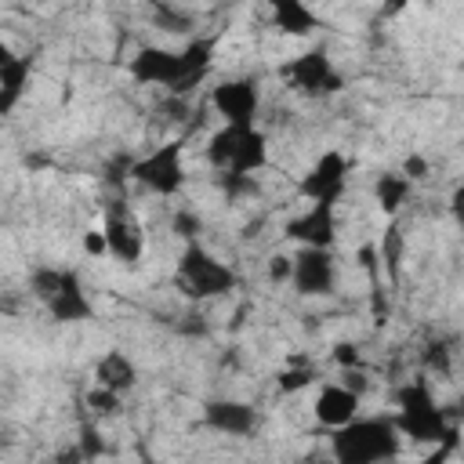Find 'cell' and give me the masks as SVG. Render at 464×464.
Segmentation results:
<instances>
[{
    "mask_svg": "<svg viewBox=\"0 0 464 464\" xmlns=\"http://www.w3.org/2000/svg\"><path fill=\"white\" fill-rule=\"evenodd\" d=\"M450 450H453V442H450V446H435V453H428V457H424V460H417V464H446Z\"/></svg>",
    "mask_w": 464,
    "mask_h": 464,
    "instance_id": "31",
    "label": "cell"
},
{
    "mask_svg": "<svg viewBox=\"0 0 464 464\" xmlns=\"http://www.w3.org/2000/svg\"><path fill=\"white\" fill-rule=\"evenodd\" d=\"M359 399L362 395H355L348 384H323L319 392H315V402H312V413H315V420L323 424V428H330V431H337V428H344V424H352L355 417H359Z\"/></svg>",
    "mask_w": 464,
    "mask_h": 464,
    "instance_id": "13",
    "label": "cell"
},
{
    "mask_svg": "<svg viewBox=\"0 0 464 464\" xmlns=\"http://www.w3.org/2000/svg\"><path fill=\"white\" fill-rule=\"evenodd\" d=\"M210 51H214L210 40H192V44H185L178 51H170V47H141L130 58V76L138 83H156V87H163L170 94H185L210 69Z\"/></svg>",
    "mask_w": 464,
    "mask_h": 464,
    "instance_id": "1",
    "label": "cell"
},
{
    "mask_svg": "<svg viewBox=\"0 0 464 464\" xmlns=\"http://www.w3.org/2000/svg\"><path fill=\"white\" fill-rule=\"evenodd\" d=\"M54 464H87V460H83V453H80V446L72 442V446H65L62 453H54Z\"/></svg>",
    "mask_w": 464,
    "mask_h": 464,
    "instance_id": "30",
    "label": "cell"
},
{
    "mask_svg": "<svg viewBox=\"0 0 464 464\" xmlns=\"http://www.w3.org/2000/svg\"><path fill=\"white\" fill-rule=\"evenodd\" d=\"M29 69H33L29 58L11 54V51L0 54V112H11L18 105V98L29 87Z\"/></svg>",
    "mask_w": 464,
    "mask_h": 464,
    "instance_id": "17",
    "label": "cell"
},
{
    "mask_svg": "<svg viewBox=\"0 0 464 464\" xmlns=\"http://www.w3.org/2000/svg\"><path fill=\"white\" fill-rule=\"evenodd\" d=\"M402 450L395 417H355L330 435L334 464H388Z\"/></svg>",
    "mask_w": 464,
    "mask_h": 464,
    "instance_id": "2",
    "label": "cell"
},
{
    "mask_svg": "<svg viewBox=\"0 0 464 464\" xmlns=\"http://www.w3.org/2000/svg\"><path fill=\"white\" fill-rule=\"evenodd\" d=\"M138 384V370H134V362L123 355V352H105L98 362H94V388H105V392H116V395H123V392H130Z\"/></svg>",
    "mask_w": 464,
    "mask_h": 464,
    "instance_id": "16",
    "label": "cell"
},
{
    "mask_svg": "<svg viewBox=\"0 0 464 464\" xmlns=\"http://www.w3.org/2000/svg\"><path fill=\"white\" fill-rule=\"evenodd\" d=\"M348 188V160L337 149H326L297 181V192L308 203H323V207H337L341 196Z\"/></svg>",
    "mask_w": 464,
    "mask_h": 464,
    "instance_id": "9",
    "label": "cell"
},
{
    "mask_svg": "<svg viewBox=\"0 0 464 464\" xmlns=\"http://www.w3.org/2000/svg\"><path fill=\"white\" fill-rule=\"evenodd\" d=\"M279 76L286 80V87L290 91H297V94H304V98H326V94H337L341 91V72H337V65L330 62V54L326 51H304V54H297V58H290L283 69H279Z\"/></svg>",
    "mask_w": 464,
    "mask_h": 464,
    "instance_id": "8",
    "label": "cell"
},
{
    "mask_svg": "<svg viewBox=\"0 0 464 464\" xmlns=\"http://www.w3.org/2000/svg\"><path fill=\"white\" fill-rule=\"evenodd\" d=\"M174 283L188 301H214L236 290L239 276L232 272V265H225L221 257H214L203 243H188L178 257L174 268Z\"/></svg>",
    "mask_w": 464,
    "mask_h": 464,
    "instance_id": "5",
    "label": "cell"
},
{
    "mask_svg": "<svg viewBox=\"0 0 464 464\" xmlns=\"http://www.w3.org/2000/svg\"><path fill=\"white\" fill-rule=\"evenodd\" d=\"M29 286L58 323H83L94 315V304H91V297H87V290L72 268L40 265V268H33Z\"/></svg>",
    "mask_w": 464,
    "mask_h": 464,
    "instance_id": "6",
    "label": "cell"
},
{
    "mask_svg": "<svg viewBox=\"0 0 464 464\" xmlns=\"http://www.w3.org/2000/svg\"><path fill=\"white\" fill-rule=\"evenodd\" d=\"M127 178L138 181L152 196H174L185 185V160H181V141H163L141 160L127 167Z\"/></svg>",
    "mask_w": 464,
    "mask_h": 464,
    "instance_id": "7",
    "label": "cell"
},
{
    "mask_svg": "<svg viewBox=\"0 0 464 464\" xmlns=\"http://www.w3.org/2000/svg\"><path fill=\"white\" fill-rule=\"evenodd\" d=\"M395 424L402 439L428 442V446H450L453 442V417L446 406L435 402L428 381H410L395 395Z\"/></svg>",
    "mask_w": 464,
    "mask_h": 464,
    "instance_id": "3",
    "label": "cell"
},
{
    "mask_svg": "<svg viewBox=\"0 0 464 464\" xmlns=\"http://www.w3.org/2000/svg\"><path fill=\"white\" fill-rule=\"evenodd\" d=\"M315 377H312V370H301V366H290V370H283L279 373V388L283 392H297V388H308Z\"/></svg>",
    "mask_w": 464,
    "mask_h": 464,
    "instance_id": "23",
    "label": "cell"
},
{
    "mask_svg": "<svg viewBox=\"0 0 464 464\" xmlns=\"http://www.w3.org/2000/svg\"><path fill=\"white\" fill-rule=\"evenodd\" d=\"M424 366H428V370H439V373H446V370H450V355H446V344H428V352H424Z\"/></svg>",
    "mask_w": 464,
    "mask_h": 464,
    "instance_id": "25",
    "label": "cell"
},
{
    "mask_svg": "<svg viewBox=\"0 0 464 464\" xmlns=\"http://www.w3.org/2000/svg\"><path fill=\"white\" fill-rule=\"evenodd\" d=\"M334 210H337V207L308 203L304 214H297V218L286 221V236L297 239L301 246H330V243H334V232H337Z\"/></svg>",
    "mask_w": 464,
    "mask_h": 464,
    "instance_id": "14",
    "label": "cell"
},
{
    "mask_svg": "<svg viewBox=\"0 0 464 464\" xmlns=\"http://www.w3.org/2000/svg\"><path fill=\"white\" fill-rule=\"evenodd\" d=\"M410 196H413V181H410L402 170L381 174V178L373 181V199H377V207H381L388 218H395V214L402 210V203H410Z\"/></svg>",
    "mask_w": 464,
    "mask_h": 464,
    "instance_id": "19",
    "label": "cell"
},
{
    "mask_svg": "<svg viewBox=\"0 0 464 464\" xmlns=\"http://www.w3.org/2000/svg\"><path fill=\"white\" fill-rule=\"evenodd\" d=\"M268 272H272V279L276 283H290V276H294V257H286V254H276L272 261H268Z\"/></svg>",
    "mask_w": 464,
    "mask_h": 464,
    "instance_id": "26",
    "label": "cell"
},
{
    "mask_svg": "<svg viewBox=\"0 0 464 464\" xmlns=\"http://www.w3.org/2000/svg\"><path fill=\"white\" fill-rule=\"evenodd\" d=\"M102 236H105V254H112L116 261H123V265L141 261V254H145V228H141V221L123 203L105 210Z\"/></svg>",
    "mask_w": 464,
    "mask_h": 464,
    "instance_id": "11",
    "label": "cell"
},
{
    "mask_svg": "<svg viewBox=\"0 0 464 464\" xmlns=\"http://www.w3.org/2000/svg\"><path fill=\"white\" fill-rule=\"evenodd\" d=\"M319 464H334V460H319Z\"/></svg>",
    "mask_w": 464,
    "mask_h": 464,
    "instance_id": "32",
    "label": "cell"
},
{
    "mask_svg": "<svg viewBox=\"0 0 464 464\" xmlns=\"http://www.w3.org/2000/svg\"><path fill=\"white\" fill-rule=\"evenodd\" d=\"M76 446H80V453H83V460H87V464H94V460L105 453V439H102V431H98L94 424H83V428H80Z\"/></svg>",
    "mask_w": 464,
    "mask_h": 464,
    "instance_id": "20",
    "label": "cell"
},
{
    "mask_svg": "<svg viewBox=\"0 0 464 464\" xmlns=\"http://www.w3.org/2000/svg\"><path fill=\"white\" fill-rule=\"evenodd\" d=\"M174 232H178L181 239L196 243V232H199V218H196V214H188V210H178V214H174Z\"/></svg>",
    "mask_w": 464,
    "mask_h": 464,
    "instance_id": "24",
    "label": "cell"
},
{
    "mask_svg": "<svg viewBox=\"0 0 464 464\" xmlns=\"http://www.w3.org/2000/svg\"><path fill=\"white\" fill-rule=\"evenodd\" d=\"M450 210H453V218L460 221V232H464V181L453 188V196H450Z\"/></svg>",
    "mask_w": 464,
    "mask_h": 464,
    "instance_id": "29",
    "label": "cell"
},
{
    "mask_svg": "<svg viewBox=\"0 0 464 464\" xmlns=\"http://www.w3.org/2000/svg\"><path fill=\"white\" fill-rule=\"evenodd\" d=\"M210 105L214 112L232 123V127H250L254 116H257V105H261V94H257V83L250 76H236V80H221L214 91H210Z\"/></svg>",
    "mask_w": 464,
    "mask_h": 464,
    "instance_id": "12",
    "label": "cell"
},
{
    "mask_svg": "<svg viewBox=\"0 0 464 464\" xmlns=\"http://www.w3.org/2000/svg\"><path fill=\"white\" fill-rule=\"evenodd\" d=\"M402 174H406L410 181H417V178H424V174H428V163H424L420 156H406V163H402Z\"/></svg>",
    "mask_w": 464,
    "mask_h": 464,
    "instance_id": "28",
    "label": "cell"
},
{
    "mask_svg": "<svg viewBox=\"0 0 464 464\" xmlns=\"http://www.w3.org/2000/svg\"><path fill=\"white\" fill-rule=\"evenodd\" d=\"M290 286L301 297H326L337 286V261L330 246H301L294 254V276Z\"/></svg>",
    "mask_w": 464,
    "mask_h": 464,
    "instance_id": "10",
    "label": "cell"
},
{
    "mask_svg": "<svg viewBox=\"0 0 464 464\" xmlns=\"http://www.w3.org/2000/svg\"><path fill=\"white\" fill-rule=\"evenodd\" d=\"M334 359H337L344 370H355V362H359V352H355V344H337V348H334Z\"/></svg>",
    "mask_w": 464,
    "mask_h": 464,
    "instance_id": "27",
    "label": "cell"
},
{
    "mask_svg": "<svg viewBox=\"0 0 464 464\" xmlns=\"http://www.w3.org/2000/svg\"><path fill=\"white\" fill-rule=\"evenodd\" d=\"M203 424L221 435H250L257 424V410L239 399H210L203 402Z\"/></svg>",
    "mask_w": 464,
    "mask_h": 464,
    "instance_id": "15",
    "label": "cell"
},
{
    "mask_svg": "<svg viewBox=\"0 0 464 464\" xmlns=\"http://www.w3.org/2000/svg\"><path fill=\"white\" fill-rule=\"evenodd\" d=\"M87 402H91V410H94L98 417H112V413H120V395H116V392L94 388V392L87 395Z\"/></svg>",
    "mask_w": 464,
    "mask_h": 464,
    "instance_id": "22",
    "label": "cell"
},
{
    "mask_svg": "<svg viewBox=\"0 0 464 464\" xmlns=\"http://www.w3.org/2000/svg\"><path fill=\"white\" fill-rule=\"evenodd\" d=\"M272 22H276V29H283L290 36H308V33H315L323 25L319 14L308 4H301V0H279V4H272Z\"/></svg>",
    "mask_w": 464,
    "mask_h": 464,
    "instance_id": "18",
    "label": "cell"
},
{
    "mask_svg": "<svg viewBox=\"0 0 464 464\" xmlns=\"http://www.w3.org/2000/svg\"><path fill=\"white\" fill-rule=\"evenodd\" d=\"M207 160L210 167H218V178H254L268 163V138L254 123L250 127L225 123L221 130L210 134Z\"/></svg>",
    "mask_w": 464,
    "mask_h": 464,
    "instance_id": "4",
    "label": "cell"
},
{
    "mask_svg": "<svg viewBox=\"0 0 464 464\" xmlns=\"http://www.w3.org/2000/svg\"><path fill=\"white\" fill-rule=\"evenodd\" d=\"M156 22H160V29H167V33H185V29L192 25V18H188L181 7H167V4L156 7Z\"/></svg>",
    "mask_w": 464,
    "mask_h": 464,
    "instance_id": "21",
    "label": "cell"
}]
</instances>
